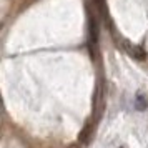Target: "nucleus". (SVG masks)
Here are the masks:
<instances>
[{
	"mask_svg": "<svg viewBox=\"0 0 148 148\" xmlns=\"http://www.w3.org/2000/svg\"><path fill=\"white\" fill-rule=\"evenodd\" d=\"M123 48L127 50V53L132 58H135V60H145L147 58V52L141 47H138V45H133V43H130V42L125 40L123 42Z\"/></svg>",
	"mask_w": 148,
	"mask_h": 148,
	"instance_id": "obj_1",
	"label": "nucleus"
},
{
	"mask_svg": "<svg viewBox=\"0 0 148 148\" xmlns=\"http://www.w3.org/2000/svg\"><path fill=\"white\" fill-rule=\"evenodd\" d=\"M92 138H93V127H92V123H87L78 133V141L82 145H88L92 141Z\"/></svg>",
	"mask_w": 148,
	"mask_h": 148,
	"instance_id": "obj_2",
	"label": "nucleus"
},
{
	"mask_svg": "<svg viewBox=\"0 0 148 148\" xmlns=\"http://www.w3.org/2000/svg\"><path fill=\"white\" fill-rule=\"evenodd\" d=\"M93 105H95V110H97V118H98V116L101 115V110H103V87H101V83H98V85H97Z\"/></svg>",
	"mask_w": 148,
	"mask_h": 148,
	"instance_id": "obj_3",
	"label": "nucleus"
},
{
	"mask_svg": "<svg viewBox=\"0 0 148 148\" xmlns=\"http://www.w3.org/2000/svg\"><path fill=\"white\" fill-rule=\"evenodd\" d=\"M135 108L138 110V112H143V110H147L148 108V95L147 93H136L135 97Z\"/></svg>",
	"mask_w": 148,
	"mask_h": 148,
	"instance_id": "obj_4",
	"label": "nucleus"
},
{
	"mask_svg": "<svg viewBox=\"0 0 148 148\" xmlns=\"http://www.w3.org/2000/svg\"><path fill=\"white\" fill-rule=\"evenodd\" d=\"M68 148H80V147H78V145H70Z\"/></svg>",
	"mask_w": 148,
	"mask_h": 148,
	"instance_id": "obj_5",
	"label": "nucleus"
}]
</instances>
